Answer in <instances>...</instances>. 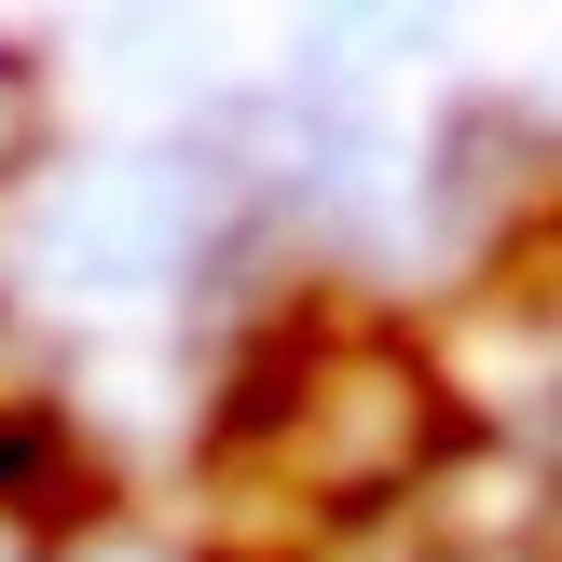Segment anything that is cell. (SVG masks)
<instances>
[{
    "label": "cell",
    "mask_w": 562,
    "mask_h": 562,
    "mask_svg": "<svg viewBox=\"0 0 562 562\" xmlns=\"http://www.w3.org/2000/svg\"><path fill=\"white\" fill-rule=\"evenodd\" d=\"M220 426H234V439H274V467H289L316 508H398V494L467 439L439 357L384 344V329L289 344V357H274V384H247Z\"/></svg>",
    "instance_id": "1"
},
{
    "label": "cell",
    "mask_w": 562,
    "mask_h": 562,
    "mask_svg": "<svg viewBox=\"0 0 562 562\" xmlns=\"http://www.w3.org/2000/svg\"><path fill=\"white\" fill-rule=\"evenodd\" d=\"M549 137L521 124L508 97H481V110H453V124H439V151H426V220L453 247H494V234H521V206H536L549 192Z\"/></svg>",
    "instance_id": "2"
},
{
    "label": "cell",
    "mask_w": 562,
    "mask_h": 562,
    "mask_svg": "<svg viewBox=\"0 0 562 562\" xmlns=\"http://www.w3.org/2000/svg\"><path fill=\"white\" fill-rule=\"evenodd\" d=\"M398 508H412V536L439 562H508V549H536V521H549V467L508 453V439H453Z\"/></svg>",
    "instance_id": "3"
},
{
    "label": "cell",
    "mask_w": 562,
    "mask_h": 562,
    "mask_svg": "<svg viewBox=\"0 0 562 562\" xmlns=\"http://www.w3.org/2000/svg\"><path fill=\"white\" fill-rule=\"evenodd\" d=\"M42 151H55V82H42L27 42H0V192H14Z\"/></svg>",
    "instance_id": "4"
},
{
    "label": "cell",
    "mask_w": 562,
    "mask_h": 562,
    "mask_svg": "<svg viewBox=\"0 0 562 562\" xmlns=\"http://www.w3.org/2000/svg\"><path fill=\"white\" fill-rule=\"evenodd\" d=\"M55 562H179V549H151V536H124V521H97V536H69Z\"/></svg>",
    "instance_id": "5"
},
{
    "label": "cell",
    "mask_w": 562,
    "mask_h": 562,
    "mask_svg": "<svg viewBox=\"0 0 562 562\" xmlns=\"http://www.w3.org/2000/svg\"><path fill=\"white\" fill-rule=\"evenodd\" d=\"M536 329H549V344H562V261L536 274Z\"/></svg>",
    "instance_id": "6"
},
{
    "label": "cell",
    "mask_w": 562,
    "mask_h": 562,
    "mask_svg": "<svg viewBox=\"0 0 562 562\" xmlns=\"http://www.w3.org/2000/svg\"><path fill=\"white\" fill-rule=\"evenodd\" d=\"M508 562H536V549H508Z\"/></svg>",
    "instance_id": "7"
}]
</instances>
